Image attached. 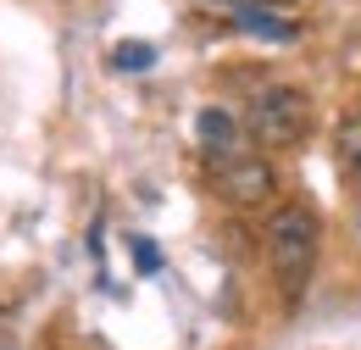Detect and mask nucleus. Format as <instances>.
Segmentation results:
<instances>
[{
    "label": "nucleus",
    "mask_w": 361,
    "mask_h": 350,
    "mask_svg": "<svg viewBox=\"0 0 361 350\" xmlns=\"http://www.w3.org/2000/svg\"><path fill=\"white\" fill-rule=\"evenodd\" d=\"M245 128H250L256 145H267V150H295V145L312 133V95L295 89V84H267L250 100Z\"/></svg>",
    "instance_id": "2"
},
{
    "label": "nucleus",
    "mask_w": 361,
    "mask_h": 350,
    "mask_svg": "<svg viewBox=\"0 0 361 350\" xmlns=\"http://www.w3.org/2000/svg\"><path fill=\"white\" fill-rule=\"evenodd\" d=\"M233 6H272L278 11V6H295V0H233Z\"/></svg>",
    "instance_id": "9"
},
{
    "label": "nucleus",
    "mask_w": 361,
    "mask_h": 350,
    "mask_svg": "<svg viewBox=\"0 0 361 350\" xmlns=\"http://www.w3.org/2000/svg\"><path fill=\"white\" fill-rule=\"evenodd\" d=\"M134 262H139V272H156V267H161V251L139 239V245H134Z\"/></svg>",
    "instance_id": "8"
},
{
    "label": "nucleus",
    "mask_w": 361,
    "mask_h": 350,
    "mask_svg": "<svg viewBox=\"0 0 361 350\" xmlns=\"http://www.w3.org/2000/svg\"><path fill=\"white\" fill-rule=\"evenodd\" d=\"M212 189L223 195L228 206L256 212V206H267L272 195H278V173H272V162H262V156L228 150V156H212Z\"/></svg>",
    "instance_id": "3"
},
{
    "label": "nucleus",
    "mask_w": 361,
    "mask_h": 350,
    "mask_svg": "<svg viewBox=\"0 0 361 350\" xmlns=\"http://www.w3.org/2000/svg\"><path fill=\"white\" fill-rule=\"evenodd\" d=\"M339 162H345L350 173H361V106L339 123Z\"/></svg>",
    "instance_id": "7"
},
{
    "label": "nucleus",
    "mask_w": 361,
    "mask_h": 350,
    "mask_svg": "<svg viewBox=\"0 0 361 350\" xmlns=\"http://www.w3.org/2000/svg\"><path fill=\"white\" fill-rule=\"evenodd\" d=\"M317 245H322V222L306 206H278L267 222V262L272 278L289 301H300V289L312 284V267H317Z\"/></svg>",
    "instance_id": "1"
},
{
    "label": "nucleus",
    "mask_w": 361,
    "mask_h": 350,
    "mask_svg": "<svg viewBox=\"0 0 361 350\" xmlns=\"http://www.w3.org/2000/svg\"><path fill=\"white\" fill-rule=\"evenodd\" d=\"M233 28L239 34H256V40H272V44H289L300 34L289 17H272V6H233Z\"/></svg>",
    "instance_id": "5"
},
{
    "label": "nucleus",
    "mask_w": 361,
    "mask_h": 350,
    "mask_svg": "<svg viewBox=\"0 0 361 350\" xmlns=\"http://www.w3.org/2000/svg\"><path fill=\"white\" fill-rule=\"evenodd\" d=\"M150 61H156V44H145V40H123L111 50V67L117 73H145Z\"/></svg>",
    "instance_id": "6"
},
{
    "label": "nucleus",
    "mask_w": 361,
    "mask_h": 350,
    "mask_svg": "<svg viewBox=\"0 0 361 350\" xmlns=\"http://www.w3.org/2000/svg\"><path fill=\"white\" fill-rule=\"evenodd\" d=\"M195 139H200V150H206V156H228V150H239L245 128L228 117L223 106H206V111L195 117Z\"/></svg>",
    "instance_id": "4"
}]
</instances>
